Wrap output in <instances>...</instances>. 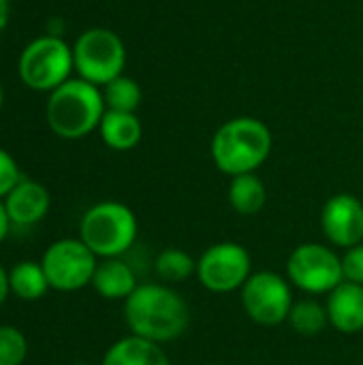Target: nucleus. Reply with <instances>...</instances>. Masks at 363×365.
<instances>
[{
  "mask_svg": "<svg viewBox=\"0 0 363 365\" xmlns=\"http://www.w3.org/2000/svg\"><path fill=\"white\" fill-rule=\"evenodd\" d=\"M73 49L58 36H41L32 41L19 56V77L32 90L53 92L68 81Z\"/></svg>",
  "mask_w": 363,
  "mask_h": 365,
  "instance_id": "obj_6",
  "label": "nucleus"
},
{
  "mask_svg": "<svg viewBox=\"0 0 363 365\" xmlns=\"http://www.w3.org/2000/svg\"><path fill=\"white\" fill-rule=\"evenodd\" d=\"M98 130H101L105 145H109L111 150H118V152L133 150L135 145H139L141 135H143L141 122L135 113L111 111V109L105 111V115L98 124Z\"/></svg>",
  "mask_w": 363,
  "mask_h": 365,
  "instance_id": "obj_16",
  "label": "nucleus"
},
{
  "mask_svg": "<svg viewBox=\"0 0 363 365\" xmlns=\"http://www.w3.org/2000/svg\"><path fill=\"white\" fill-rule=\"evenodd\" d=\"M9 289H11V284H9V276H6V272L2 269V265H0V304L4 302V297H6V293H9Z\"/></svg>",
  "mask_w": 363,
  "mask_h": 365,
  "instance_id": "obj_26",
  "label": "nucleus"
},
{
  "mask_svg": "<svg viewBox=\"0 0 363 365\" xmlns=\"http://www.w3.org/2000/svg\"><path fill=\"white\" fill-rule=\"evenodd\" d=\"M124 319L133 336L165 344L188 329L190 308L178 291L165 284H139L124 299Z\"/></svg>",
  "mask_w": 363,
  "mask_h": 365,
  "instance_id": "obj_1",
  "label": "nucleus"
},
{
  "mask_svg": "<svg viewBox=\"0 0 363 365\" xmlns=\"http://www.w3.org/2000/svg\"><path fill=\"white\" fill-rule=\"evenodd\" d=\"M92 287L105 299H126L139 284L135 272L116 257V259H103L96 265V272L92 276Z\"/></svg>",
  "mask_w": 363,
  "mask_h": 365,
  "instance_id": "obj_14",
  "label": "nucleus"
},
{
  "mask_svg": "<svg viewBox=\"0 0 363 365\" xmlns=\"http://www.w3.org/2000/svg\"><path fill=\"white\" fill-rule=\"evenodd\" d=\"M325 237L340 248H353L363 240V203L349 192H338L321 210Z\"/></svg>",
  "mask_w": 363,
  "mask_h": 365,
  "instance_id": "obj_11",
  "label": "nucleus"
},
{
  "mask_svg": "<svg viewBox=\"0 0 363 365\" xmlns=\"http://www.w3.org/2000/svg\"><path fill=\"white\" fill-rule=\"evenodd\" d=\"M9 284H11V291L19 299H28V302L43 297V293L49 287L47 276L43 272V265L32 263V261L17 263L9 274Z\"/></svg>",
  "mask_w": 363,
  "mask_h": 365,
  "instance_id": "obj_18",
  "label": "nucleus"
},
{
  "mask_svg": "<svg viewBox=\"0 0 363 365\" xmlns=\"http://www.w3.org/2000/svg\"><path fill=\"white\" fill-rule=\"evenodd\" d=\"M9 214H6V210H4V203H0V242L4 240V235H6V231H9Z\"/></svg>",
  "mask_w": 363,
  "mask_h": 365,
  "instance_id": "obj_25",
  "label": "nucleus"
},
{
  "mask_svg": "<svg viewBox=\"0 0 363 365\" xmlns=\"http://www.w3.org/2000/svg\"><path fill=\"white\" fill-rule=\"evenodd\" d=\"M212 160L225 175L255 173L272 152L270 128L250 115L231 118L218 126L210 143Z\"/></svg>",
  "mask_w": 363,
  "mask_h": 365,
  "instance_id": "obj_2",
  "label": "nucleus"
},
{
  "mask_svg": "<svg viewBox=\"0 0 363 365\" xmlns=\"http://www.w3.org/2000/svg\"><path fill=\"white\" fill-rule=\"evenodd\" d=\"M4 210L11 222L34 225L49 210V192L39 182L19 180V184L4 197Z\"/></svg>",
  "mask_w": 363,
  "mask_h": 365,
  "instance_id": "obj_13",
  "label": "nucleus"
},
{
  "mask_svg": "<svg viewBox=\"0 0 363 365\" xmlns=\"http://www.w3.org/2000/svg\"><path fill=\"white\" fill-rule=\"evenodd\" d=\"M105 111L98 86L86 79H68L47 101V124L62 139H81L98 128Z\"/></svg>",
  "mask_w": 363,
  "mask_h": 365,
  "instance_id": "obj_3",
  "label": "nucleus"
},
{
  "mask_svg": "<svg viewBox=\"0 0 363 365\" xmlns=\"http://www.w3.org/2000/svg\"><path fill=\"white\" fill-rule=\"evenodd\" d=\"M73 62L81 79L94 86H107L122 75L126 47L113 30L90 28L77 38L73 47Z\"/></svg>",
  "mask_w": 363,
  "mask_h": 365,
  "instance_id": "obj_5",
  "label": "nucleus"
},
{
  "mask_svg": "<svg viewBox=\"0 0 363 365\" xmlns=\"http://www.w3.org/2000/svg\"><path fill=\"white\" fill-rule=\"evenodd\" d=\"M21 175L17 169V163L13 160V156L4 150H0V197H6L17 184H19Z\"/></svg>",
  "mask_w": 363,
  "mask_h": 365,
  "instance_id": "obj_24",
  "label": "nucleus"
},
{
  "mask_svg": "<svg viewBox=\"0 0 363 365\" xmlns=\"http://www.w3.org/2000/svg\"><path fill=\"white\" fill-rule=\"evenodd\" d=\"M28 353L26 338L15 327H0V365H21Z\"/></svg>",
  "mask_w": 363,
  "mask_h": 365,
  "instance_id": "obj_22",
  "label": "nucleus"
},
{
  "mask_svg": "<svg viewBox=\"0 0 363 365\" xmlns=\"http://www.w3.org/2000/svg\"><path fill=\"white\" fill-rule=\"evenodd\" d=\"M242 306L255 323L265 327L280 325L289 319L293 308L291 284L274 272L250 274L242 287Z\"/></svg>",
  "mask_w": 363,
  "mask_h": 365,
  "instance_id": "obj_8",
  "label": "nucleus"
},
{
  "mask_svg": "<svg viewBox=\"0 0 363 365\" xmlns=\"http://www.w3.org/2000/svg\"><path fill=\"white\" fill-rule=\"evenodd\" d=\"M265 201H267V190L257 173H242L231 178L229 203L237 214L255 216L263 210Z\"/></svg>",
  "mask_w": 363,
  "mask_h": 365,
  "instance_id": "obj_17",
  "label": "nucleus"
},
{
  "mask_svg": "<svg viewBox=\"0 0 363 365\" xmlns=\"http://www.w3.org/2000/svg\"><path fill=\"white\" fill-rule=\"evenodd\" d=\"M156 274L169 284H178L197 274V261L182 248H167L156 259Z\"/></svg>",
  "mask_w": 363,
  "mask_h": 365,
  "instance_id": "obj_21",
  "label": "nucleus"
},
{
  "mask_svg": "<svg viewBox=\"0 0 363 365\" xmlns=\"http://www.w3.org/2000/svg\"><path fill=\"white\" fill-rule=\"evenodd\" d=\"M103 365H171L160 344L128 336L118 340L103 357Z\"/></svg>",
  "mask_w": 363,
  "mask_h": 365,
  "instance_id": "obj_15",
  "label": "nucleus"
},
{
  "mask_svg": "<svg viewBox=\"0 0 363 365\" xmlns=\"http://www.w3.org/2000/svg\"><path fill=\"white\" fill-rule=\"evenodd\" d=\"M9 19V0H0V30L6 26Z\"/></svg>",
  "mask_w": 363,
  "mask_h": 365,
  "instance_id": "obj_27",
  "label": "nucleus"
},
{
  "mask_svg": "<svg viewBox=\"0 0 363 365\" xmlns=\"http://www.w3.org/2000/svg\"><path fill=\"white\" fill-rule=\"evenodd\" d=\"M41 265L49 287L58 291H77L92 282L98 263L96 255L81 240H60L45 250Z\"/></svg>",
  "mask_w": 363,
  "mask_h": 365,
  "instance_id": "obj_9",
  "label": "nucleus"
},
{
  "mask_svg": "<svg viewBox=\"0 0 363 365\" xmlns=\"http://www.w3.org/2000/svg\"><path fill=\"white\" fill-rule=\"evenodd\" d=\"M327 317L329 325L340 334H357L363 329V287L353 282L338 284L327 293Z\"/></svg>",
  "mask_w": 363,
  "mask_h": 365,
  "instance_id": "obj_12",
  "label": "nucleus"
},
{
  "mask_svg": "<svg viewBox=\"0 0 363 365\" xmlns=\"http://www.w3.org/2000/svg\"><path fill=\"white\" fill-rule=\"evenodd\" d=\"M103 101L105 107L111 111L135 113V109L141 105V88L135 79L120 75L107 86H103Z\"/></svg>",
  "mask_w": 363,
  "mask_h": 365,
  "instance_id": "obj_20",
  "label": "nucleus"
},
{
  "mask_svg": "<svg viewBox=\"0 0 363 365\" xmlns=\"http://www.w3.org/2000/svg\"><path fill=\"white\" fill-rule=\"evenodd\" d=\"M289 325L300 334V336H319L325 331V327L329 325V317H327V308L321 306L315 299H302L295 302L289 314Z\"/></svg>",
  "mask_w": 363,
  "mask_h": 365,
  "instance_id": "obj_19",
  "label": "nucleus"
},
{
  "mask_svg": "<svg viewBox=\"0 0 363 365\" xmlns=\"http://www.w3.org/2000/svg\"><path fill=\"white\" fill-rule=\"evenodd\" d=\"M250 267V255L242 244L220 242L199 257L197 278L212 293H231L246 284Z\"/></svg>",
  "mask_w": 363,
  "mask_h": 365,
  "instance_id": "obj_10",
  "label": "nucleus"
},
{
  "mask_svg": "<svg viewBox=\"0 0 363 365\" xmlns=\"http://www.w3.org/2000/svg\"><path fill=\"white\" fill-rule=\"evenodd\" d=\"M75 365H86V364H75Z\"/></svg>",
  "mask_w": 363,
  "mask_h": 365,
  "instance_id": "obj_29",
  "label": "nucleus"
},
{
  "mask_svg": "<svg viewBox=\"0 0 363 365\" xmlns=\"http://www.w3.org/2000/svg\"><path fill=\"white\" fill-rule=\"evenodd\" d=\"M342 272H344L347 282L363 287V244L347 248V252L342 257Z\"/></svg>",
  "mask_w": 363,
  "mask_h": 365,
  "instance_id": "obj_23",
  "label": "nucleus"
},
{
  "mask_svg": "<svg viewBox=\"0 0 363 365\" xmlns=\"http://www.w3.org/2000/svg\"><path fill=\"white\" fill-rule=\"evenodd\" d=\"M2 101H4V92H2V86H0V107H2Z\"/></svg>",
  "mask_w": 363,
  "mask_h": 365,
  "instance_id": "obj_28",
  "label": "nucleus"
},
{
  "mask_svg": "<svg viewBox=\"0 0 363 365\" xmlns=\"http://www.w3.org/2000/svg\"><path fill=\"white\" fill-rule=\"evenodd\" d=\"M287 278L310 295H327L344 282L342 259L323 244H302L287 261Z\"/></svg>",
  "mask_w": 363,
  "mask_h": 365,
  "instance_id": "obj_7",
  "label": "nucleus"
},
{
  "mask_svg": "<svg viewBox=\"0 0 363 365\" xmlns=\"http://www.w3.org/2000/svg\"><path fill=\"white\" fill-rule=\"evenodd\" d=\"M79 235V240L96 257L116 259L135 244L137 218L128 205L118 201H103L83 214Z\"/></svg>",
  "mask_w": 363,
  "mask_h": 365,
  "instance_id": "obj_4",
  "label": "nucleus"
}]
</instances>
